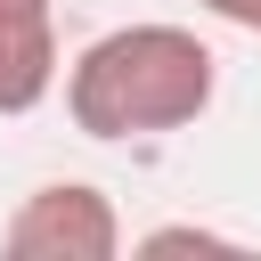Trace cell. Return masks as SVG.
Here are the masks:
<instances>
[{"mask_svg":"<svg viewBox=\"0 0 261 261\" xmlns=\"http://www.w3.org/2000/svg\"><path fill=\"white\" fill-rule=\"evenodd\" d=\"M139 253H237V237L220 228H196V220H171V228H147Z\"/></svg>","mask_w":261,"mask_h":261,"instance_id":"4","label":"cell"},{"mask_svg":"<svg viewBox=\"0 0 261 261\" xmlns=\"http://www.w3.org/2000/svg\"><path fill=\"white\" fill-rule=\"evenodd\" d=\"M212 90H220V57L188 24H114L65 65V114L82 139L106 147L204 122Z\"/></svg>","mask_w":261,"mask_h":261,"instance_id":"1","label":"cell"},{"mask_svg":"<svg viewBox=\"0 0 261 261\" xmlns=\"http://www.w3.org/2000/svg\"><path fill=\"white\" fill-rule=\"evenodd\" d=\"M204 16H220V24H237V33H261V0H196Z\"/></svg>","mask_w":261,"mask_h":261,"instance_id":"5","label":"cell"},{"mask_svg":"<svg viewBox=\"0 0 261 261\" xmlns=\"http://www.w3.org/2000/svg\"><path fill=\"white\" fill-rule=\"evenodd\" d=\"M0 253L8 261H114L122 253V212L90 179H49L8 212Z\"/></svg>","mask_w":261,"mask_h":261,"instance_id":"2","label":"cell"},{"mask_svg":"<svg viewBox=\"0 0 261 261\" xmlns=\"http://www.w3.org/2000/svg\"><path fill=\"white\" fill-rule=\"evenodd\" d=\"M57 90V0H0V114H33Z\"/></svg>","mask_w":261,"mask_h":261,"instance_id":"3","label":"cell"}]
</instances>
